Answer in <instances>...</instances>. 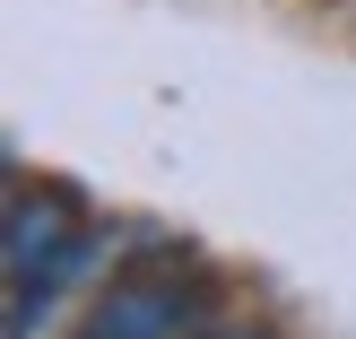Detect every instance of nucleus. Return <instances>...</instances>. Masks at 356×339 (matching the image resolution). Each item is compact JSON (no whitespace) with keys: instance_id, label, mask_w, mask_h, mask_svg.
Wrapping results in <instances>:
<instances>
[{"instance_id":"obj_2","label":"nucleus","mask_w":356,"mask_h":339,"mask_svg":"<svg viewBox=\"0 0 356 339\" xmlns=\"http://www.w3.org/2000/svg\"><path fill=\"white\" fill-rule=\"evenodd\" d=\"M79 339H209L200 331V278H191V261H174V253L131 261V270L87 305Z\"/></svg>"},{"instance_id":"obj_3","label":"nucleus","mask_w":356,"mask_h":339,"mask_svg":"<svg viewBox=\"0 0 356 339\" xmlns=\"http://www.w3.org/2000/svg\"><path fill=\"white\" fill-rule=\"evenodd\" d=\"M209 339H243V331H209Z\"/></svg>"},{"instance_id":"obj_1","label":"nucleus","mask_w":356,"mask_h":339,"mask_svg":"<svg viewBox=\"0 0 356 339\" xmlns=\"http://www.w3.org/2000/svg\"><path fill=\"white\" fill-rule=\"evenodd\" d=\"M87 270H96V235L79 226V200L52 183L9 191V339H35Z\"/></svg>"}]
</instances>
